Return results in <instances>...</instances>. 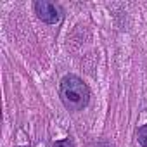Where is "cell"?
Masks as SVG:
<instances>
[{
	"label": "cell",
	"instance_id": "6da1fadb",
	"mask_svg": "<svg viewBox=\"0 0 147 147\" xmlns=\"http://www.w3.org/2000/svg\"><path fill=\"white\" fill-rule=\"evenodd\" d=\"M59 95L62 104L69 111H82L90 99V90L83 80H80L75 75H67L61 82Z\"/></svg>",
	"mask_w": 147,
	"mask_h": 147
},
{
	"label": "cell",
	"instance_id": "7a4b0ae2",
	"mask_svg": "<svg viewBox=\"0 0 147 147\" xmlns=\"http://www.w3.org/2000/svg\"><path fill=\"white\" fill-rule=\"evenodd\" d=\"M35 12L43 23L55 24V23L61 21L59 7L55 4H52V2H47V0H38V2H35Z\"/></svg>",
	"mask_w": 147,
	"mask_h": 147
},
{
	"label": "cell",
	"instance_id": "3957f363",
	"mask_svg": "<svg viewBox=\"0 0 147 147\" xmlns=\"http://www.w3.org/2000/svg\"><path fill=\"white\" fill-rule=\"evenodd\" d=\"M137 137H138V142H140L144 147H147V125H144L142 128H138Z\"/></svg>",
	"mask_w": 147,
	"mask_h": 147
},
{
	"label": "cell",
	"instance_id": "277c9868",
	"mask_svg": "<svg viewBox=\"0 0 147 147\" xmlns=\"http://www.w3.org/2000/svg\"><path fill=\"white\" fill-rule=\"evenodd\" d=\"M54 147H75V145H73V140L71 138H64V140H57L54 144Z\"/></svg>",
	"mask_w": 147,
	"mask_h": 147
}]
</instances>
